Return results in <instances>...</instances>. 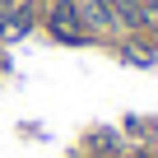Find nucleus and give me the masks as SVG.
Listing matches in <instances>:
<instances>
[{
	"label": "nucleus",
	"instance_id": "1",
	"mask_svg": "<svg viewBox=\"0 0 158 158\" xmlns=\"http://www.w3.org/2000/svg\"><path fill=\"white\" fill-rule=\"evenodd\" d=\"M47 23H51V33H56V37H70V42L84 33V19H79V5H74V0H60V5H51Z\"/></svg>",
	"mask_w": 158,
	"mask_h": 158
}]
</instances>
